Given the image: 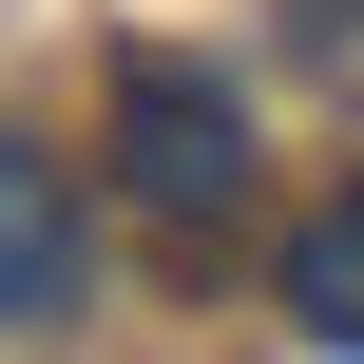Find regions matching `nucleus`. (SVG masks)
Listing matches in <instances>:
<instances>
[{"label": "nucleus", "instance_id": "f257e3e1", "mask_svg": "<svg viewBox=\"0 0 364 364\" xmlns=\"http://www.w3.org/2000/svg\"><path fill=\"white\" fill-rule=\"evenodd\" d=\"M115 192H134L154 230H230V211H250V115H230L211 77L134 58V77H115Z\"/></svg>", "mask_w": 364, "mask_h": 364}, {"label": "nucleus", "instance_id": "f03ea898", "mask_svg": "<svg viewBox=\"0 0 364 364\" xmlns=\"http://www.w3.org/2000/svg\"><path fill=\"white\" fill-rule=\"evenodd\" d=\"M77 288H96V230H77L58 154H19V134H0V326L38 346V326H77Z\"/></svg>", "mask_w": 364, "mask_h": 364}, {"label": "nucleus", "instance_id": "7ed1b4c3", "mask_svg": "<svg viewBox=\"0 0 364 364\" xmlns=\"http://www.w3.org/2000/svg\"><path fill=\"white\" fill-rule=\"evenodd\" d=\"M288 326H307V346H364V192L288 230Z\"/></svg>", "mask_w": 364, "mask_h": 364}]
</instances>
